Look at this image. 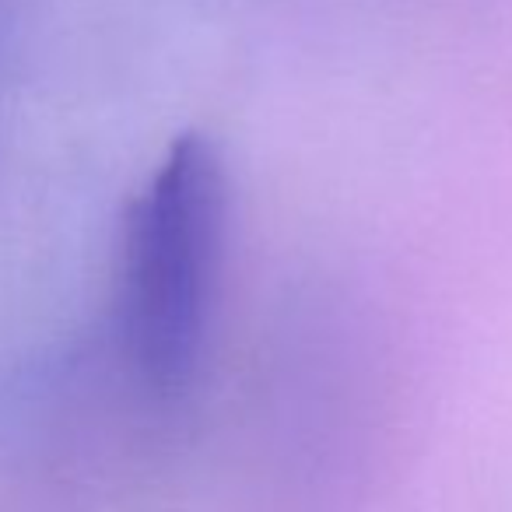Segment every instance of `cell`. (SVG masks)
<instances>
[{"label": "cell", "instance_id": "6da1fadb", "mask_svg": "<svg viewBox=\"0 0 512 512\" xmlns=\"http://www.w3.org/2000/svg\"><path fill=\"white\" fill-rule=\"evenodd\" d=\"M228 242L218 144L183 134L130 204L120 264V344L137 383L176 400L197 383Z\"/></svg>", "mask_w": 512, "mask_h": 512}]
</instances>
